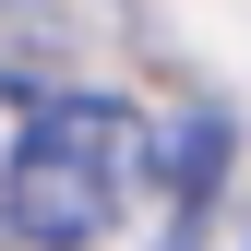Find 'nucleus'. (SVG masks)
Instances as JSON below:
<instances>
[{"mask_svg":"<svg viewBox=\"0 0 251 251\" xmlns=\"http://www.w3.org/2000/svg\"><path fill=\"white\" fill-rule=\"evenodd\" d=\"M215 179H227V120H179V132H168V192L203 203Z\"/></svg>","mask_w":251,"mask_h":251,"instance_id":"f03ea898","label":"nucleus"},{"mask_svg":"<svg viewBox=\"0 0 251 251\" xmlns=\"http://www.w3.org/2000/svg\"><path fill=\"white\" fill-rule=\"evenodd\" d=\"M132 168H144L132 108L48 96L12 132V155H0V227H12L24 251H84V239H108L120 203H132Z\"/></svg>","mask_w":251,"mask_h":251,"instance_id":"f257e3e1","label":"nucleus"}]
</instances>
